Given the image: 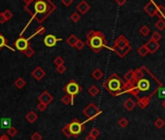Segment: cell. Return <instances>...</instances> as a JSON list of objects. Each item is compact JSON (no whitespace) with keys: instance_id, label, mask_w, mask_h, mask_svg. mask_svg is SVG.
<instances>
[{"instance_id":"6da1fadb","label":"cell","mask_w":165,"mask_h":140,"mask_svg":"<svg viewBox=\"0 0 165 140\" xmlns=\"http://www.w3.org/2000/svg\"><path fill=\"white\" fill-rule=\"evenodd\" d=\"M134 77L130 82H124L122 94L130 93L137 98V105L145 109L151 102V99L162 87V83L150 71L146 66L133 70Z\"/></svg>"},{"instance_id":"7a4b0ae2","label":"cell","mask_w":165,"mask_h":140,"mask_svg":"<svg viewBox=\"0 0 165 140\" xmlns=\"http://www.w3.org/2000/svg\"><path fill=\"white\" fill-rule=\"evenodd\" d=\"M87 45H88V47L96 54L103 48L111 50V48L108 47V41L105 35L101 31L97 30H89L87 33Z\"/></svg>"},{"instance_id":"3957f363","label":"cell","mask_w":165,"mask_h":140,"mask_svg":"<svg viewBox=\"0 0 165 140\" xmlns=\"http://www.w3.org/2000/svg\"><path fill=\"white\" fill-rule=\"evenodd\" d=\"M123 84L124 82L122 80V78L117 73H113L105 80L103 87L113 96H118L122 94Z\"/></svg>"},{"instance_id":"277c9868","label":"cell","mask_w":165,"mask_h":140,"mask_svg":"<svg viewBox=\"0 0 165 140\" xmlns=\"http://www.w3.org/2000/svg\"><path fill=\"white\" fill-rule=\"evenodd\" d=\"M111 50L118 54L119 58H122L131 51V46L125 36L119 35V36L114 41L113 47L111 48Z\"/></svg>"},{"instance_id":"5b68a950","label":"cell","mask_w":165,"mask_h":140,"mask_svg":"<svg viewBox=\"0 0 165 140\" xmlns=\"http://www.w3.org/2000/svg\"><path fill=\"white\" fill-rule=\"evenodd\" d=\"M82 89H83L82 87L80 86L75 80L69 81L65 86L63 87V91L66 93V94H68V96H70V97H71V105H74L75 96L81 93Z\"/></svg>"},{"instance_id":"8992f818","label":"cell","mask_w":165,"mask_h":140,"mask_svg":"<svg viewBox=\"0 0 165 140\" xmlns=\"http://www.w3.org/2000/svg\"><path fill=\"white\" fill-rule=\"evenodd\" d=\"M83 114L87 117V120L84 122L86 124L87 122H89V121H91V120H94L95 118H97L100 114H102V111L98 108L96 104L91 102L83 110Z\"/></svg>"},{"instance_id":"52a82bcc","label":"cell","mask_w":165,"mask_h":140,"mask_svg":"<svg viewBox=\"0 0 165 140\" xmlns=\"http://www.w3.org/2000/svg\"><path fill=\"white\" fill-rule=\"evenodd\" d=\"M67 124H68L69 131L71 133V136H73L75 138H77L80 134L84 131V128H86V127H84V123H81L76 118H74L72 120V122Z\"/></svg>"},{"instance_id":"ba28073f","label":"cell","mask_w":165,"mask_h":140,"mask_svg":"<svg viewBox=\"0 0 165 140\" xmlns=\"http://www.w3.org/2000/svg\"><path fill=\"white\" fill-rule=\"evenodd\" d=\"M14 46L16 47L17 50H19V52H24L29 47V41L27 38H24L22 36H19L14 43Z\"/></svg>"},{"instance_id":"9c48e42d","label":"cell","mask_w":165,"mask_h":140,"mask_svg":"<svg viewBox=\"0 0 165 140\" xmlns=\"http://www.w3.org/2000/svg\"><path fill=\"white\" fill-rule=\"evenodd\" d=\"M145 13H147L150 17H154L157 15V9H156V3H154L153 0H151L146 6L144 7Z\"/></svg>"},{"instance_id":"30bf717a","label":"cell","mask_w":165,"mask_h":140,"mask_svg":"<svg viewBox=\"0 0 165 140\" xmlns=\"http://www.w3.org/2000/svg\"><path fill=\"white\" fill-rule=\"evenodd\" d=\"M61 40L62 39L57 38L53 34H49V35H47V36L44 38V44L46 45L47 47H49V48H53V47L56 46L57 42L61 41Z\"/></svg>"},{"instance_id":"8fae6325","label":"cell","mask_w":165,"mask_h":140,"mask_svg":"<svg viewBox=\"0 0 165 140\" xmlns=\"http://www.w3.org/2000/svg\"><path fill=\"white\" fill-rule=\"evenodd\" d=\"M53 96H52V94L50 93L49 92H47V91H44V92L38 96L39 102H43V103L47 104V105H49L50 103H51V102L53 101Z\"/></svg>"},{"instance_id":"7c38bea8","label":"cell","mask_w":165,"mask_h":140,"mask_svg":"<svg viewBox=\"0 0 165 140\" xmlns=\"http://www.w3.org/2000/svg\"><path fill=\"white\" fill-rule=\"evenodd\" d=\"M31 75L37 80V81H41V80L46 76V72H45V70L42 67L38 66L31 72Z\"/></svg>"},{"instance_id":"4fadbf2b","label":"cell","mask_w":165,"mask_h":140,"mask_svg":"<svg viewBox=\"0 0 165 140\" xmlns=\"http://www.w3.org/2000/svg\"><path fill=\"white\" fill-rule=\"evenodd\" d=\"M77 10L82 15H84V14H87L89 10H91V5H89L87 1L83 0V1H81L77 5Z\"/></svg>"},{"instance_id":"5bb4252c","label":"cell","mask_w":165,"mask_h":140,"mask_svg":"<svg viewBox=\"0 0 165 140\" xmlns=\"http://www.w3.org/2000/svg\"><path fill=\"white\" fill-rule=\"evenodd\" d=\"M145 46H146V48L148 49L149 53H151V54H154L159 49V47H160L157 42H154L153 40H150Z\"/></svg>"},{"instance_id":"9a60e30c","label":"cell","mask_w":165,"mask_h":140,"mask_svg":"<svg viewBox=\"0 0 165 140\" xmlns=\"http://www.w3.org/2000/svg\"><path fill=\"white\" fill-rule=\"evenodd\" d=\"M136 105H137L136 102H135L132 98H127L126 100L123 102V107L125 108L127 111H129V112L132 111V110L135 107H136Z\"/></svg>"},{"instance_id":"2e32d148","label":"cell","mask_w":165,"mask_h":140,"mask_svg":"<svg viewBox=\"0 0 165 140\" xmlns=\"http://www.w3.org/2000/svg\"><path fill=\"white\" fill-rule=\"evenodd\" d=\"M12 127V121L10 118H2L0 120V128H10Z\"/></svg>"},{"instance_id":"e0dca14e","label":"cell","mask_w":165,"mask_h":140,"mask_svg":"<svg viewBox=\"0 0 165 140\" xmlns=\"http://www.w3.org/2000/svg\"><path fill=\"white\" fill-rule=\"evenodd\" d=\"M26 121L29 122L30 124H33L37 121V119H38V115L35 113L34 111H29L26 115Z\"/></svg>"},{"instance_id":"ac0fdd59","label":"cell","mask_w":165,"mask_h":140,"mask_svg":"<svg viewBox=\"0 0 165 140\" xmlns=\"http://www.w3.org/2000/svg\"><path fill=\"white\" fill-rule=\"evenodd\" d=\"M4 47H6L7 49L11 50L12 52H15V49L12 48V47H10L9 45L7 44V39L5 38L1 33H0V50H1L2 48H4Z\"/></svg>"},{"instance_id":"d6986e66","label":"cell","mask_w":165,"mask_h":140,"mask_svg":"<svg viewBox=\"0 0 165 140\" xmlns=\"http://www.w3.org/2000/svg\"><path fill=\"white\" fill-rule=\"evenodd\" d=\"M91 76H92L93 79H95L96 81H99L100 79L103 78L104 73H103V71L100 68H96V69H94V71L92 72Z\"/></svg>"},{"instance_id":"ffe728a7","label":"cell","mask_w":165,"mask_h":140,"mask_svg":"<svg viewBox=\"0 0 165 140\" xmlns=\"http://www.w3.org/2000/svg\"><path fill=\"white\" fill-rule=\"evenodd\" d=\"M156 9H157V15L158 19H165V7L161 4H156Z\"/></svg>"},{"instance_id":"44dd1931","label":"cell","mask_w":165,"mask_h":140,"mask_svg":"<svg viewBox=\"0 0 165 140\" xmlns=\"http://www.w3.org/2000/svg\"><path fill=\"white\" fill-rule=\"evenodd\" d=\"M78 37L76 36L75 34H71L70 36L66 39V43L69 45V46H71V47H74L75 46V44H76L78 42Z\"/></svg>"},{"instance_id":"7402d4cb","label":"cell","mask_w":165,"mask_h":140,"mask_svg":"<svg viewBox=\"0 0 165 140\" xmlns=\"http://www.w3.org/2000/svg\"><path fill=\"white\" fill-rule=\"evenodd\" d=\"M45 32H46V28H45L43 26H38L37 27V29H36V31H35L32 35H30V36H29L28 38H27V40H28V41H29V40H30V39H32L34 36H36V35H42V34H44Z\"/></svg>"},{"instance_id":"603a6c76","label":"cell","mask_w":165,"mask_h":140,"mask_svg":"<svg viewBox=\"0 0 165 140\" xmlns=\"http://www.w3.org/2000/svg\"><path fill=\"white\" fill-rule=\"evenodd\" d=\"M14 85H15V87H16L17 89H22V88H24V86L26 85V81H24V79H22V77H19V78H18L16 80V81H15Z\"/></svg>"},{"instance_id":"cb8c5ba5","label":"cell","mask_w":165,"mask_h":140,"mask_svg":"<svg viewBox=\"0 0 165 140\" xmlns=\"http://www.w3.org/2000/svg\"><path fill=\"white\" fill-rule=\"evenodd\" d=\"M99 89H98V87L97 86H95V85H92V86H91L89 87V89H88V93L91 94V96H96L97 94L99 93Z\"/></svg>"},{"instance_id":"d4e9b609","label":"cell","mask_w":165,"mask_h":140,"mask_svg":"<svg viewBox=\"0 0 165 140\" xmlns=\"http://www.w3.org/2000/svg\"><path fill=\"white\" fill-rule=\"evenodd\" d=\"M34 1L29 3V4H26V6H24V10H26L28 14H30L31 16H34V14H35V12H34Z\"/></svg>"},{"instance_id":"484cf974","label":"cell","mask_w":165,"mask_h":140,"mask_svg":"<svg viewBox=\"0 0 165 140\" xmlns=\"http://www.w3.org/2000/svg\"><path fill=\"white\" fill-rule=\"evenodd\" d=\"M154 126H156V128L158 129H161L164 126H165V122H164V120L162 118H157L156 121H154Z\"/></svg>"},{"instance_id":"4316f807","label":"cell","mask_w":165,"mask_h":140,"mask_svg":"<svg viewBox=\"0 0 165 140\" xmlns=\"http://www.w3.org/2000/svg\"><path fill=\"white\" fill-rule=\"evenodd\" d=\"M137 52H138V54H139L142 58H145L148 54H150L149 51H148V49L146 48V46H145V45H143V46L140 47V48L138 49Z\"/></svg>"},{"instance_id":"83f0119b","label":"cell","mask_w":165,"mask_h":140,"mask_svg":"<svg viewBox=\"0 0 165 140\" xmlns=\"http://www.w3.org/2000/svg\"><path fill=\"white\" fill-rule=\"evenodd\" d=\"M156 27L158 30H163L165 28V19H158V21L156 23Z\"/></svg>"},{"instance_id":"f1b7e54d","label":"cell","mask_w":165,"mask_h":140,"mask_svg":"<svg viewBox=\"0 0 165 140\" xmlns=\"http://www.w3.org/2000/svg\"><path fill=\"white\" fill-rule=\"evenodd\" d=\"M118 124H119V126L121 127L122 128H125L129 124V122H128V120L126 118H121V119L119 120Z\"/></svg>"},{"instance_id":"f546056e","label":"cell","mask_w":165,"mask_h":140,"mask_svg":"<svg viewBox=\"0 0 165 140\" xmlns=\"http://www.w3.org/2000/svg\"><path fill=\"white\" fill-rule=\"evenodd\" d=\"M133 77H134V71H133V70H129V71H127L123 76L124 80H125V82H130L131 80L133 79Z\"/></svg>"},{"instance_id":"4dcf8cb0","label":"cell","mask_w":165,"mask_h":140,"mask_svg":"<svg viewBox=\"0 0 165 140\" xmlns=\"http://www.w3.org/2000/svg\"><path fill=\"white\" fill-rule=\"evenodd\" d=\"M140 34L141 35H143V36H148V35L150 34V32H151V29L149 28V26H143L141 28H140Z\"/></svg>"},{"instance_id":"1f68e13d","label":"cell","mask_w":165,"mask_h":140,"mask_svg":"<svg viewBox=\"0 0 165 140\" xmlns=\"http://www.w3.org/2000/svg\"><path fill=\"white\" fill-rule=\"evenodd\" d=\"M18 134V129L15 127H11L10 128H8L7 131V135L10 137H15Z\"/></svg>"},{"instance_id":"d6a6232c","label":"cell","mask_w":165,"mask_h":140,"mask_svg":"<svg viewBox=\"0 0 165 140\" xmlns=\"http://www.w3.org/2000/svg\"><path fill=\"white\" fill-rule=\"evenodd\" d=\"M23 54H26L27 58H32L34 54H35V51H34V50H33L30 46H29V47L26 50V51L23 52Z\"/></svg>"},{"instance_id":"836d02e7","label":"cell","mask_w":165,"mask_h":140,"mask_svg":"<svg viewBox=\"0 0 165 140\" xmlns=\"http://www.w3.org/2000/svg\"><path fill=\"white\" fill-rule=\"evenodd\" d=\"M157 97L160 99V98H164L165 99V87H160L158 89H157Z\"/></svg>"},{"instance_id":"e575fe53","label":"cell","mask_w":165,"mask_h":140,"mask_svg":"<svg viewBox=\"0 0 165 140\" xmlns=\"http://www.w3.org/2000/svg\"><path fill=\"white\" fill-rule=\"evenodd\" d=\"M53 63L56 66H59V65H63L64 63V59L60 57V56H57L56 58L53 59Z\"/></svg>"},{"instance_id":"d590c367","label":"cell","mask_w":165,"mask_h":140,"mask_svg":"<svg viewBox=\"0 0 165 140\" xmlns=\"http://www.w3.org/2000/svg\"><path fill=\"white\" fill-rule=\"evenodd\" d=\"M162 38V36H161V34L159 33V32H154V33H153V35H152V38H151V40H153V41H154V42H159L160 41V39Z\"/></svg>"},{"instance_id":"8d00e7d4","label":"cell","mask_w":165,"mask_h":140,"mask_svg":"<svg viewBox=\"0 0 165 140\" xmlns=\"http://www.w3.org/2000/svg\"><path fill=\"white\" fill-rule=\"evenodd\" d=\"M70 19H71V21L74 22V23H77L79 22L80 19H81V16H80V14L77 13V12H75L71 15V17H70Z\"/></svg>"},{"instance_id":"74e56055","label":"cell","mask_w":165,"mask_h":140,"mask_svg":"<svg viewBox=\"0 0 165 140\" xmlns=\"http://www.w3.org/2000/svg\"><path fill=\"white\" fill-rule=\"evenodd\" d=\"M74 48H76L78 51H82V50L84 48V43L82 41V40H78V42L75 44V46H74Z\"/></svg>"},{"instance_id":"f35d334b","label":"cell","mask_w":165,"mask_h":140,"mask_svg":"<svg viewBox=\"0 0 165 140\" xmlns=\"http://www.w3.org/2000/svg\"><path fill=\"white\" fill-rule=\"evenodd\" d=\"M61 102L64 105H68L71 103V97H70V96H68V94H65V96L61 98Z\"/></svg>"},{"instance_id":"ab89813d","label":"cell","mask_w":165,"mask_h":140,"mask_svg":"<svg viewBox=\"0 0 165 140\" xmlns=\"http://www.w3.org/2000/svg\"><path fill=\"white\" fill-rule=\"evenodd\" d=\"M61 132L65 135L67 138H69V137H71V133H70V131H69V128H68V124H66L65 127H63V128L61 129Z\"/></svg>"},{"instance_id":"60d3db41","label":"cell","mask_w":165,"mask_h":140,"mask_svg":"<svg viewBox=\"0 0 165 140\" xmlns=\"http://www.w3.org/2000/svg\"><path fill=\"white\" fill-rule=\"evenodd\" d=\"M3 15H4V17L6 18L7 21H9V19H11L13 18V13L10 11V10H5V11L3 12Z\"/></svg>"},{"instance_id":"b9f144b4","label":"cell","mask_w":165,"mask_h":140,"mask_svg":"<svg viewBox=\"0 0 165 140\" xmlns=\"http://www.w3.org/2000/svg\"><path fill=\"white\" fill-rule=\"evenodd\" d=\"M89 134H91V135H92L93 137L97 138V137L100 135V131H98V129H97L96 128H91V132H89Z\"/></svg>"},{"instance_id":"7bdbcfd3","label":"cell","mask_w":165,"mask_h":140,"mask_svg":"<svg viewBox=\"0 0 165 140\" xmlns=\"http://www.w3.org/2000/svg\"><path fill=\"white\" fill-rule=\"evenodd\" d=\"M47 106H48L47 104H45V103H43V102H39L38 105H37V109L39 110L40 112H44L45 110L47 109Z\"/></svg>"},{"instance_id":"ee69618b","label":"cell","mask_w":165,"mask_h":140,"mask_svg":"<svg viewBox=\"0 0 165 140\" xmlns=\"http://www.w3.org/2000/svg\"><path fill=\"white\" fill-rule=\"evenodd\" d=\"M30 139H31V140H42L43 137H42V135H41V134H40L39 132H34L32 135H31Z\"/></svg>"},{"instance_id":"f6af8a7d","label":"cell","mask_w":165,"mask_h":140,"mask_svg":"<svg viewBox=\"0 0 165 140\" xmlns=\"http://www.w3.org/2000/svg\"><path fill=\"white\" fill-rule=\"evenodd\" d=\"M57 71L59 73V74H63L64 72L66 71V67L64 65H59V66H57Z\"/></svg>"},{"instance_id":"bcb514c9","label":"cell","mask_w":165,"mask_h":140,"mask_svg":"<svg viewBox=\"0 0 165 140\" xmlns=\"http://www.w3.org/2000/svg\"><path fill=\"white\" fill-rule=\"evenodd\" d=\"M61 2H62V4L64 5V6L68 7L73 3V0H61Z\"/></svg>"},{"instance_id":"7dc6e473","label":"cell","mask_w":165,"mask_h":140,"mask_svg":"<svg viewBox=\"0 0 165 140\" xmlns=\"http://www.w3.org/2000/svg\"><path fill=\"white\" fill-rule=\"evenodd\" d=\"M6 22H7V19H6V18L4 17L3 13H0V23L3 24V23H5Z\"/></svg>"},{"instance_id":"c3c4849f","label":"cell","mask_w":165,"mask_h":140,"mask_svg":"<svg viewBox=\"0 0 165 140\" xmlns=\"http://www.w3.org/2000/svg\"><path fill=\"white\" fill-rule=\"evenodd\" d=\"M116 3L119 6H123V5L126 3V0H116Z\"/></svg>"},{"instance_id":"681fc988","label":"cell","mask_w":165,"mask_h":140,"mask_svg":"<svg viewBox=\"0 0 165 140\" xmlns=\"http://www.w3.org/2000/svg\"><path fill=\"white\" fill-rule=\"evenodd\" d=\"M0 140H10V139L7 134H2V135L0 136Z\"/></svg>"},{"instance_id":"f907efd6","label":"cell","mask_w":165,"mask_h":140,"mask_svg":"<svg viewBox=\"0 0 165 140\" xmlns=\"http://www.w3.org/2000/svg\"><path fill=\"white\" fill-rule=\"evenodd\" d=\"M86 140H96V138H95V137H93L92 135H91V134L88 133V135L86 137Z\"/></svg>"},{"instance_id":"816d5d0a","label":"cell","mask_w":165,"mask_h":140,"mask_svg":"<svg viewBox=\"0 0 165 140\" xmlns=\"http://www.w3.org/2000/svg\"><path fill=\"white\" fill-rule=\"evenodd\" d=\"M22 1L26 3V4H29V3H31V2H33L34 0H22Z\"/></svg>"},{"instance_id":"f5cc1de1","label":"cell","mask_w":165,"mask_h":140,"mask_svg":"<svg viewBox=\"0 0 165 140\" xmlns=\"http://www.w3.org/2000/svg\"><path fill=\"white\" fill-rule=\"evenodd\" d=\"M161 106H162V108H163V109H165V100H164V101H162Z\"/></svg>"}]
</instances>
